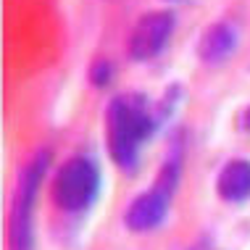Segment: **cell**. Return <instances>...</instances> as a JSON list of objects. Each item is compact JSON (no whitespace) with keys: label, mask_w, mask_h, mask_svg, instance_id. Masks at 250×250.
<instances>
[{"label":"cell","mask_w":250,"mask_h":250,"mask_svg":"<svg viewBox=\"0 0 250 250\" xmlns=\"http://www.w3.org/2000/svg\"><path fill=\"white\" fill-rule=\"evenodd\" d=\"M155 100L145 92H119L105 105V153L121 174L132 177L143 166V150L161 132Z\"/></svg>","instance_id":"obj_1"},{"label":"cell","mask_w":250,"mask_h":250,"mask_svg":"<svg viewBox=\"0 0 250 250\" xmlns=\"http://www.w3.org/2000/svg\"><path fill=\"white\" fill-rule=\"evenodd\" d=\"M50 147H37L19 168L8 206V227H5L8 250H35V211L40 187L50 171Z\"/></svg>","instance_id":"obj_2"},{"label":"cell","mask_w":250,"mask_h":250,"mask_svg":"<svg viewBox=\"0 0 250 250\" xmlns=\"http://www.w3.org/2000/svg\"><path fill=\"white\" fill-rule=\"evenodd\" d=\"M103 190V168L92 153L63 158L50 177V203L69 216L87 213Z\"/></svg>","instance_id":"obj_3"},{"label":"cell","mask_w":250,"mask_h":250,"mask_svg":"<svg viewBox=\"0 0 250 250\" xmlns=\"http://www.w3.org/2000/svg\"><path fill=\"white\" fill-rule=\"evenodd\" d=\"M177 32V13L161 8V11H147L134 21V26L126 35V58L132 63H150L161 58Z\"/></svg>","instance_id":"obj_4"},{"label":"cell","mask_w":250,"mask_h":250,"mask_svg":"<svg viewBox=\"0 0 250 250\" xmlns=\"http://www.w3.org/2000/svg\"><path fill=\"white\" fill-rule=\"evenodd\" d=\"M168 211H171V195L150 185L147 190L137 192L126 203L121 219H124V227L129 232L147 234V232H155L158 227H164V221L168 219Z\"/></svg>","instance_id":"obj_5"},{"label":"cell","mask_w":250,"mask_h":250,"mask_svg":"<svg viewBox=\"0 0 250 250\" xmlns=\"http://www.w3.org/2000/svg\"><path fill=\"white\" fill-rule=\"evenodd\" d=\"M240 48V26L229 19L211 21L200 32L198 42H195V58L208 69H219L229 63L234 53Z\"/></svg>","instance_id":"obj_6"},{"label":"cell","mask_w":250,"mask_h":250,"mask_svg":"<svg viewBox=\"0 0 250 250\" xmlns=\"http://www.w3.org/2000/svg\"><path fill=\"white\" fill-rule=\"evenodd\" d=\"M213 190L229 206H242L250 200V158L234 155L219 168Z\"/></svg>","instance_id":"obj_7"},{"label":"cell","mask_w":250,"mask_h":250,"mask_svg":"<svg viewBox=\"0 0 250 250\" xmlns=\"http://www.w3.org/2000/svg\"><path fill=\"white\" fill-rule=\"evenodd\" d=\"M185 150H187V140L182 137V132H177L171 137V143H168V150L164 155V161H161L158 166V174H155L153 185L158 187V190L168 192L174 198L182 185V174H185Z\"/></svg>","instance_id":"obj_8"},{"label":"cell","mask_w":250,"mask_h":250,"mask_svg":"<svg viewBox=\"0 0 250 250\" xmlns=\"http://www.w3.org/2000/svg\"><path fill=\"white\" fill-rule=\"evenodd\" d=\"M113 79H116V63L108 56H98L90 61V66H87V82L95 87V90L111 87Z\"/></svg>","instance_id":"obj_9"},{"label":"cell","mask_w":250,"mask_h":250,"mask_svg":"<svg viewBox=\"0 0 250 250\" xmlns=\"http://www.w3.org/2000/svg\"><path fill=\"white\" fill-rule=\"evenodd\" d=\"M182 100H185V87H182L179 82H171V84L164 90V95L155 98V105H158L161 119H164V121H171L174 113L179 111Z\"/></svg>","instance_id":"obj_10"},{"label":"cell","mask_w":250,"mask_h":250,"mask_svg":"<svg viewBox=\"0 0 250 250\" xmlns=\"http://www.w3.org/2000/svg\"><path fill=\"white\" fill-rule=\"evenodd\" d=\"M240 126H242V129H245V132L250 134V105H248L245 111L240 113Z\"/></svg>","instance_id":"obj_11"},{"label":"cell","mask_w":250,"mask_h":250,"mask_svg":"<svg viewBox=\"0 0 250 250\" xmlns=\"http://www.w3.org/2000/svg\"><path fill=\"white\" fill-rule=\"evenodd\" d=\"M164 3H177V0H164Z\"/></svg>","instance_id":"obj_12"}]
</instances>
